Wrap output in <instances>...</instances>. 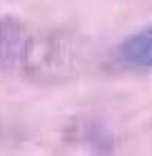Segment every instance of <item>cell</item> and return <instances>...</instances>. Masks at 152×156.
<instances>
[{
    "label": "cell",
    "instance_id": "6da1fadb",
    "mask_svg": "<svg viewBox=\"0 0 152 156\" xmlns=\"http://www.w3.org/2000/svg\"><path fill=\"white\" fill-rule=\"evenodd\" d=\"M83 47L67 34H38L27 36L18 69L34 83H61L83 67Z\"/></svg>",
    "mask_w": 152,
    "mask_h": 156
},
{
    "label": "cell",
    "instance_id": "7a4b0ae2",
    "mask_svg": "<svg viewBox=\"0 0 152 156\" xmlns=\"http://www.w3.org/2000/svg\"><path fill=\"white\" fill-rule=\"evenodd\" d=\"M27 42V29L16 16L0 18V69H18Z\"/></svg>",
    "mask_w": 152,
    "mask_h": 156
},
{
    "label": "cell",
    "instance_id": "3957f363",
    "mask_svg": "<svg viewBox=\"0 0 152 156\" xmlns=\"http://www.w3.org/2000/svg\"><path fill=\"white\" fill-rule=\"evenodd\" d=\"M119 56L134 67L152 69V25L132 34L119 47Z\"/></svg>",
    "mask_w": 152,
    "mask_h": 156
}]
</instances>
